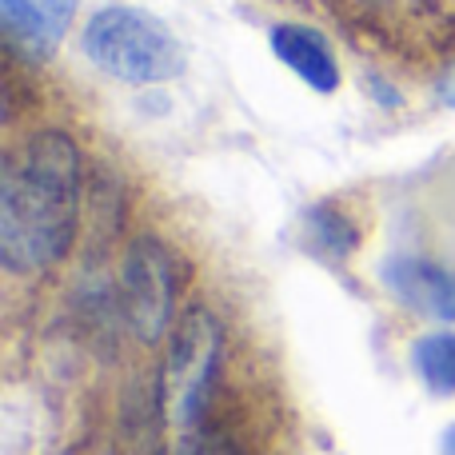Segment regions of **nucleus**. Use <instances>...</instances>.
<instances>
[{
  "mask_svg": "<svg viewBox=\"0 0 455 455\" xmlns=\"http://www.w3.org/2000/svg\"><path fill=\"white\" fill-rule=\"evenodd\" d=\"M224 363V331L208 307H192L180 315L168 336V363H164V384H160V400H164L172 424L184 435L200 432L212 403L216 379H220Z\"/></svg>",
  "mask_w": 455,
  "mask_h": 455,
  "instance_id": "3",
  "label": "nucleus"
},
{
  "mask_svg": "<svg viewBox=\"0 0 455 455\" xmlns=\"http://www.w3.org/2000/svg\"><path fill=\"white\" fill-rule=\"evenodd\" d=\"M379 280L408 312L455 323V267L424 256H387L379 264Z\"/></svg>",
  "mask_w": 455,
  "mask_h": 455,
  "instance_id": "5",
  "label": "nucleus"
},
{
  "mask_svg": "<svg viewBox=\"0 0 455 455\" xmlns=\"http://www.w3.org/2000/svg\"><path fill=\"white\" fill-rule=\"evenodd\" d=\"M440 96H443V104H448V108H455V68L448 72V80H443Z\"/></svg>",
  "mask_w": 455,
  "mask_h": 455,
  "instance_id": "11",
  "label": "nucleus"
},
{
  "mask_svg": "<svg viewBox=\"0 0 455 455\" xmlns=\"http://www.w3.org/2000/svg\"><path fill=\"white\" fill-rule=\"evenodd\" d=\"M76 0H0L4 36L28 60H48L72 28Z\"/></svg>",
  "mask_w": 455,
  "mask_h": 455,
  "instance_id": "6",
  "label": "nucleus"
},
{
  "mask_svg": "<svg viewBox=\"0 0 455 455\" xmlns=\"http://www.w3.org/2000/svg\"><path fill=\"white\" fill-rule=\"evenodd\" d=\"M80 48L120 84H168L184 72L180 40L144 8L108 4L92 12L80 32Z\"/></svg>",
  "mask_w": 455,
  "mask_h": 455,
  "instance_id": "2",
  "label": "nucleus"
},
{
  "mask_svg": "<svg viewBox=\"0 0 455 455\" xmlns=\"http://www.w3.org/2000/svg\"><path fill=\"white\" fill-rule=\"evenodd\" d=\"M272 52L283 68H291L312 92L331 96L339 88V60L331 52L328 36L312 24H275L272 28Z\"/></svg>",
  "mask_w": 455,
  "mask_h": 455,
  "instance_id": "7",
  "label": "nucleus"
},
{
  "mask_svg": "<svg viewBox=\"0 0 455 455\" xmlns=\"http://www.w3.org/2000/svg\"><path fill=\"white\" fill-rule=\"evenodd\" d=\"M443 455H455V424L443 432Z\"/></svg>",
  "mask_w": 455,
  "mask_h": 455,
  "instance_id": "12",
  "label": "nucleus"
},
{
  "mask_svg": "<svg viewBox=\"0 0 455 455\" xmlns=\"http://www.w3.org/2000/svg\"><path fill=\"white\" fill-rule=\"evenodd\" d=\"M120 312L140 344H160L172 336L176 259L156 235H136L120 259Z\"/></svg>",
  "mask_w": 455,
  "mask_h": 455,
  "instance_id": "4",
  "label": "nucleus"
},
{
  "mask_svg": "<svg viewBox=\"0 0 455 455\" xmlns=\"http://www.w3.org/2000/svg\"><path fill=\"white\" fill-rule=\"evenodd\" d=\"M84 164L64 128H36L0 172V259L16 275L56 267L80 228Z\"/></svg>",
  "mask_w": 455,
  "mask_h": 455,
  "instance_id": "1",
  "label": "nucleus"
},
{
  "mask_svg": "<svg viewBox=\"0 0 455 455\" xmlns=\"http://www.w3.org/2000/svg\"><path fill=\"white\" fill-rule=\"evenodd\" d=\"M307 224H312L315 243H320L323 251H331V256H347V251L355 248V224L347 220L344 212H336L331 204L315 208V216Z\"/></svg>",
  "mask_w": 455,
  "mask_h": 455,
  "instance_id": "9",
  "label": "nucleus"
},
{
  "mask_svg": "<svg viewBox=\"0 0 455 455\" xmlns=\"http://www.w3.org/2000/svg\"><path fill=\"white\" fill-rule=\"evenodd\" d=\"M411 368L427 392L455 395V331H432L411 344Z\"/></svg>",
  "mask_w": 455,
  "mask_h": 455,
  "instance_id": "8",
  "label": "nucleus"
},
{
  "mask_svg": "<svg viewBox=\"0 0 455 455\" xmlns=\"http://www.w3.org/2000/svg\"><path fill=\"white\" fill-rule=\"evenodd\" d=\"M180 455H240V451H235V443L228 440V435H216V432H208V427H200V432H188Z\"/></svg>",
  "mask_w": 455,
  "mask_h": 455,
  "instance_id": "10",
  "label": "nucleus"
}]
</instances>
